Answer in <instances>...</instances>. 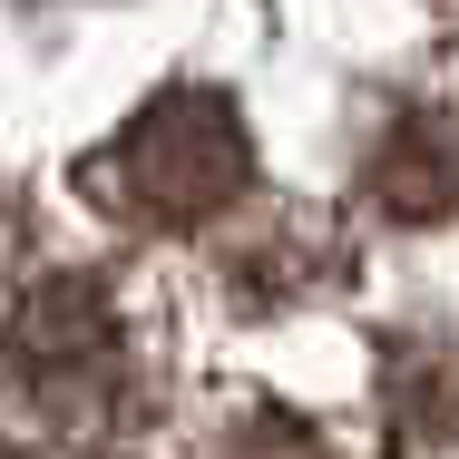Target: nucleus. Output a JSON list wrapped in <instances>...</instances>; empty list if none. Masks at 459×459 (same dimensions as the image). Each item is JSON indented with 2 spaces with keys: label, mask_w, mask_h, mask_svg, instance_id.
<instances>
[{
  "label": "nucleus",
  "mask_w": 459,
  "mask_h": 459,
  "mask_svg": "<svg viewBox=\"0 0 459 459\" xmlns=\"http://www.w3.org/2000/svg\"><path fill=\"white\" fill-rule=\"evenodd\" d=\"M79 186L127 225H205L255 186V137L225 89H167L79 167Z\"/></svg>",
  "instance_id": "f257e3e1"
},
{
  "label": "nucleus",
  "mask_w": 459,
  "mask_h": 459,
  "mask_svg": "<svg viewBox=\"0 0 459 459\" xmlns=\"http://www.w3.org/2000/svg\"><path fill=\"white\" fill-rule=\"evenodd\" d=\"M0 371L30 391V411L89 430V420H117L127 401V333H117V303L98 274H39L10 323H0Z\"/></svg>",
  "instance_id": "f03ea898"
},
{
  "label": "nucleus",
  "mask_w": 459,
  "mask_h": 459,
  "mask_svg": "<svg viewBox=\"0 0 459 459\" xmlns=\"http://www.w3.org/2000/svg\"><path fill=\"white\" fill-rule=\"evenodd\" d=\"M362 186H371V205L401 215V225L459 215V117H450V108H411V117L371 147Z\"/></svg>",
  "instance_id": "7ed1b4c3"
},
{
  "label": "nucleus",
  "mask_w": 459,
  "mask_h": 459,
  "mask_svg": "<svg viewBox=\"0 0 459 459\" xmlns=\"http://www.w3.org/2000/svg\"><path fill=\"white\" fill-rule=\"evenodd\" d=\"M225 459H323V440L303 420H283V411H255V420H235Z\"/></svg>",
  "instance_id": "20e7f679"
},
{
  "label": "nucleus",
  "mask_w": 459,
  "mask_h": 459,
  "mask_svg": "<svg viewBox=\"0 0 459 459\" xmlns=\"http://www.w3.org/2000/svg\"><path fill=\"white\" fill-rule=\"evenodd\" d=\"M0 459H20V450H10V440H0Z\"/></svg>",
  "instance_id": "39448f33"
}]
</instances>
